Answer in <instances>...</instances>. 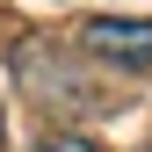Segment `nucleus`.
I'll use <instances>...</instances> for the list:
<instances>
[{
  "instance_id": "nucleus-2",
  "label": "nucleus",
  "mask_w": 152,
  "mask_h": 152,
  "mask_svg": "<svg viewBox=\"0 0 152 152\" xmlns=\"http://www.w3.org/2000/svg\"><path fill=\"white\" fill-rule=\"evenodd\" d=\"M36 152H102V145H94V138H80V130H51Z\"/></svg>"
},
{
  "instance_id": "nucleus-1",
  "label": "nucleus",
  "mask_w": 152,
  "mask_h": 152,
  "mask_svg": "<svg viewBox=\"0 0 152 152\" xmlns=\"http://www.w3.org/2000/svg\"><path fill=\"white\" fill-rule=\"evenodd\" d=\"M80 44L116 72H152V15H94Z\"/></svg>"
}]
</instances>
